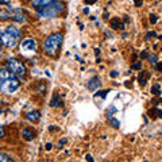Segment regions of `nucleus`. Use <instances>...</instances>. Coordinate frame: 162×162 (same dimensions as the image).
<instances>
[{"label": "nucleus", "mask_w": 162, "mask_h": 162, "mask_svg": "<svg viewBox=\"0 0 162 162\" xmlns=\"http://www.w3.org/2000/svg\"><path fill=\"white\" fill-rule=\"evenodd\" d=\"M149 77H150V73H149V72L141 70L139 77H138V83H139V85H141V86H144V85H146V83H147V80H149Z\"/></svg>", "instance_id": "obj_14"}, {"label": "nucleus", "mask_w": 162, "mask_h": 162, "mask_svg": "<svg viewBox=\"0 0 162 162\" xmlns=\"http://www.w3.org/2000/svg\"><path fill=\"white\" fill-rule=\"evenodd\" d=\"M3 114V111H2V109H0V115H2Z\"/></svg>", "instance_id": "obj_37"}, {"label": "nucleus", "mask_w": 162, "mask_h": 162, "mask_svg": "<svg viewBox=\"0 0 162 162\" xmlns=\"http://www.w3.org/2000/svg\"><path fill=\"white\" fill-rule=\"evenodd\" d=\"M109 76H111L112 79H115V77H118V76H119V72H116V70H112L111 73H109Z\"/></svg>", "instance_id": "obj_25"}, {"label": "nucleus", "mask_w": 162, "mask_h": 162, "mask_svg": "<svg viewBox=\"0 0 162 162\" xmlns=\"http://www.w3.org/2000/svg\"><path fill=\"white\" fill-rule=\"evenodd\" d=\"M108 92H109V91H100V92H97V93L95 95V97H97V96H100V97H105L107 95H108Z\"/></svg>", "instance_id": "obj_21"}, {"label": "nucleus", "mask_w": 162, "mask_h": 162, "mask_svg": "<svg viewBox=\"0 0 162 162\" xmlns=\"http://www.w3.org/2000/svg\"><path fill=\"white\" fill-rule=\"evenodd\" d=\"M19 47H20V53H22L23 56L28 57V54H34L37 51V49H38V43H37L35 38L27 37V38H24L22 42H20Z\"/></svg>", "instance_id": "obj_5"}, {"label": "nucleus", "mask_w": 162, "mask_h": 162, "mask_svg": "<svg viewBox=\"0 0 162 162\" xmlns=\"http://www.w3.org/2000/svg\"><path fill=\"white\" fill-rule=\"evenodd\" d=\"M100 86H101V80H100L97 76L92 77V79L88 81V84H86V88H88L91 92L97 91V89H99Z\"/></svg>", "instance_id": "obj_11"}, {"label": "nucleus", "mask_w": 162, "mask_h": 162, "mask_svg": "<svg viewBox=\"0 0 162 162\" xmlns=\"http://www.w3.org/2000/svg\"><path fill=\"white\" fill-rule=\"evenodd\" d=\"M22 137L24 138L26 141H33L34 138H35V132H34L31 128H28V127H27V128H23L22 130Z\"/></svg>", "instance_id": "obj_15"}, {"label": "nucleus", "mask_w": 162, "mask_h": 162, "mask_svg": "<svg viewBox=\"0 0 162 162\" xmlns=\"http://www.w3.org/2000/svg\"><path fill=\"white\" fill-rule=\"evenodd\" d=\"M51 147H53V144H51V143H47V144H46V150H51Z\"/></svg>", "instance_id": "obj_32"}, {"label": "nucleus", "mask_w": 162, "mask_h": 162, "mask_svg": "<svg viewBox=\"0 0 162 162\" xmlns=\"http://www.w3.org/2000/svg\"><path fill=\"white\" fill-rule=\"evenodd\" d=\"M142 68V62H138V63H134L131 66V69H141Z\"/></svg>", "instance_id": "obj_26"}, {"label": "nucleus", "mask_w": 162, "mask_h": 162, "mask_svg": "<svg viewBox=\"0 0 162 162\" xmlns=\"http://www.w3.org/2000/svg\"><path fill=\"white\" fill-rule=\"evenodd\" d=\"M151 93L155 95V96H160L161 95V85L160 84H154V85L151 86Z\"/></svg>", "instance_id": "obj_19"}, {"label": "nucleus", "mask_w": 162, "mask_h": 162, "mask_svg": "<svg viewBox=\"0 0 162 162\" xmlns=\"http://www.w3.org/2000/svg\"><path fill=\"white\" fill-rule=\"evenodd\" d=\"M84 2H85L88 5H92V4H95V3H96L97 0H84Z\"/></svg>", "instance_id": "obj_27"}, {"label": "nucleus", "mask_w": 162, "mask_h": 162, "mask_svg": "<svg viewBox=\"0 0 162 162\" xmlns=\"http://www.w3.org/2000/svg\"><path fill=\"white\" fill-rule=\"evenodd\" d=\"M5 31H8V33L11 34V35H14L15 38H22L23 33H22V28L18 27L16 24H14V23H11V24H7L5 26Z\"/></svg>", "instance_id": "obj_10"}, {"label": "nucleus", "mask_w": 162, "mask_h": 162, "mask_svg": "<svg viewBox=\"0 0 162 162\" xmlns=\"http://www.w3.org/2000/svg\"><path fill=\"white\" fill-rule=\"evenodd\" d=\"M5 68L10 69V70L14 74H16L19 79H24L26 74H27V68H26V65L20 60L15 58V57H11V58H8L5 61Z\"/></svg>", "instance_id": "obj_4"}, {"label": "nucleus", "mask_w": 162, "mask_h": 162, "mask_svg": "<svg viewBox=\"0 0 162 162\" xmlns=\"http://www.w3.org/2000/svg\"><path fill=\"white\" fill-rule=\"evenodd\" d=\"M147 39H149L150 38V37H155V33H154V31H151V33H147Z\"/></svg>", "instance_id": "obj_30"}, {"label": "nucleus", "mask_w": 162, "mask_h": 162, "mask_svg": "<svg viewBox=\"0 0 162 162\" xmlns=\"http://www.w3.org/2000/svg\"><path fill=\"white\" fill-rule=\"evenodd\" d=\"M20 88V80L10 69L0 68V91L5 95H12Z\"/></svg>", "instance_id": "obj_1"}, {"label": "nucleus", "mask_w": 162, "mask_h": 162, "mask_svg": "<svg viewBox=\"0 0 162 162\" xmlns=\"http://www.w3.org/2000/svg\"><path fill=\"white\" fill-rule=\"evenodd\" d=\"M95 54H96V56H97V54H100V49H95Z\"/></svg>", "instance_id": "obj_34"}, {"label": "nucleus", "mask_w": 162, "mask_h": 162, "mask_svg": "<svg viewBox=\"0 0 162 162\" xmlns=\"http://www.w3.org/2000/svg\"><path fill=\"white\" fill-rule=\"evenodd\" d=\"M5 137V130H4V127L0 124V138H4Z\"/></svg>", "instance_id": "obj_22"}, {"label": "nucleus", "mask_w": 162, "mask_h": 162, "mask_svg": "<svg viewBox=\"0 0 162 162\" xmlns=\"http://www.w3.org/2000/svg\"><path fill=\"white\" fill-rule=\"evenodd\" d=\"M65 105V101H63V97L61 96L58 92H54L53 96H51L50 100V107L51 108H61V107Z\"/></svg>", "instance_id": "obj_8"}, {"label": "nucleus", "mask_w": 162, "mask_h": 162, "mask_svg": "<svg viewBox=\"0 0 162 162\" xmlns=\"http://www.w3.org/2000/svg\"><path fill=\"white\" fill-rule=\"evenodd\" d=\"M56 2H60V0H33V2H31V7L35 11H38V10H42V8L47 7V5L53 4V3H56Z\"/></svg>", "instance_id": "obj_9"}, {"label": "nucleus", "mask_w": 162, "mask_h": 162, "mask_svg": "<svg viewBox=\"0 0 162 162\" xmlns=\"http://www.w3.org/2000/svg\"><path fill=\"white\" fill-rule=\"evenodd\" d=\"M0 161L2 162H10V161H14V158H12V155L8 154V153L0 151Z\"/></svg>", "instance_id": "obj_16"}, {"label": "nucleus", "mask_w": 162, "mask_h": 162, "mask_svg": "<svg viewBox=\"0 0 162 162\" xmlns=\"http://www.w3.org/2000/svg\"><path fill=\"white\" fill-rule=\"evenodd\" d=\"M63 143H66V139H65V138H62V139L60 141V143H58V147H62V144H63Z\"/></svg>", "instance_id": "obj_28"}, {"label": "nucleus", "mask_w": 162, "mask_h": 162, "mask_svg": "<svg viewBox=\"0 0 162 162\" xmlns=\"http://www.w3.org/2000/svg\"><path fill=\"white\" fill-rule=\"evenodd\" d=\"M0 40H2L3 45L8 49H15L16 46H18V38L11 35V34L5 30L0 31Z\"/></svg>", "instance_id": "obj_7"}, {"label": "nucleus", "mask_w": 162, "mask_h": 162, "mask_svg": "<svg viewBox=\"0 0 162 162\" xmlns=\"http://www.w3.org/2000/svg\"><path fill=\"white\" fill-rule=\"evenodd\" d=\"M141 57H142V58H146V57H147V54H146V53H144V51H143V53L141 54Z\"/></svg>", "instance_id": "obj_35"}, {"label": "nucleus", "mask_w": 162, "mask_h": 162, "mask_svg": "<svg viewBox=\"0 0 162 162\" xmlns=\"http://www.w3.org/2000/svg\"><path fill=\"white\" fill-rule=\"evenodd\" d=\"M109 26L112 30H124V24L119 20V18H112L109 20Z\"/></svg>", "instance_id": "obj_13"}, {"label": "nucleus", "mask_w": 162, "mask_h": 162, "mask_svg": "<svg viewBox=\"0 0 162 162\" xmlns=\"http://www.w3.org/2000/svg\"><path fill=\"white\" fill-rule=\"evenodd\" d=\"M26 119L28 122H33V123H37L40 119V112L39 111H28L26 114Z\"/></svg>", "instance_id": "obj_12"}, {"label": "nucleus", "mask_w": 162, "mask_h": 162, "mask_svg": "<svg viewBox=\"0 0 162 162\" xmlns=\"http://www.w3.org/2000/svg\"><path fill=\"white\" fill-rule=\"evenodd\" d=\"M154 66H155V69H157L158 72H162V62H157Z\"/></svg>", "instance_id": "obj_24"}, {"label": "nucleus", "mask_w": 162, "mask_h": 162, "mask_svg": "<svg viewBox=\"0 0 162 162\" xmlns=\"http://www.w3.org/2000/svg\"><path fill=\"white\" fill-rule=\"evenodd\" d=\"M107 119H108V122L111 123L112 127H115V128H119V127H120V122L118 119H115L112 115H111V116H107Z\"/></svg>", "instance_id": "obj_18"}, {"label": "nucleus", "mask_w": 162, "mask_h": 162, "mask_svg": "<svg viewBox=\"0 0 162 162\" xmlns=\"http://www.w3.org/2000/svg\"><path fill=\"white\" fill-rule=\"evenodd\" d=\"M142 2H143V0H135V5H137V7H141Z\"/></svg>", "instance_id": "obj_29"}, {"label": "nucleus", "mask_w": 162, "mask_h": 162, "mask_svg": "<svg viewBox=\"0 0 162 162\" xmlns=\"http://www.w3.org/2000/svg\"><path fill=\"white\" fill-rule=\"evenodd\" d=\"M7 5V10L10 11V15H11V20H14V22L15 23H26L27 22V16H26V14L23 12V10L22 8H14V7H11L10 5V3H8V4H5Z\"/></svg>", "instance_id": "obj_6"}, {"label": "nucleus", "mask_w": 162, "mask_h": 162, "mask_svg": "<svg viewBox=\"0 0 162 162\" xmlns=\"http://www.w3.org/2000/svg\"><path fill=\"white\" fill-rule=\"evenodd\" d=\"M11 0H0V4H8Z\"/></svg>", "instance_id": "obj_31"}, {"label": "nucleus", "mask_w": 162, "mask_h": 162, "mask_svg": "<svg viewBox=\"0 0 162 162\" xmlns=\"http://www.w3.org/2000/svg\"><path fill=\"white\" fill-rule=\"evenodd\" d=\"M157 16H155L154 15V14H153V15H150V22H151L153 23V24H155V23H157Z\"/></svg>", "instance_id": "obj_23"}, {"label": "nucleus", "mask_w": 162, "mask_h": 162, "mask_svg": "<svg viewBox=\"0 0 162 162\" xmlns=\"http://www.w3.org/2000/svg\"><path fill=\"white\" fill-rule=\"evenodd\" d=\"M2 51H3V43H2V40H0V54H2Z\"/></svg>", "instance_id": "obj_36"}, {"label": "nucleus", "mask_w": 162, "mask_h": 162, "mask_svg": "<svg viewBox=\"0 0 162 162\" xmlns=\"http://www.w3.org/2000/svg\"><path fill=\"white\" fill-rule=\"evenodd\" d=\"M85 160H88V161H91V162H92V161H93V158H92V155H89V154H88V155L85 157Z\"/></svg>", "instance_id": "obj_33"}, {"label": "nucleus", "mask_w": 162, "mask_h": 162, "mask_svg": "<svg viewBox=\"0 0 162 162\" xmlns=\"http://www.w3.org/2000/svg\"><path fill=\"white\" fill-rule=\"evenodd\" d=\"M63 10H65V4L60 0V2L53 3V4L42 8V10H38L37 11V15H38L39 18H45V19L56 18V16H58V15H61V14L63 12Z\"/></svg>", "instance_id": "obj_3"}, {"label": "nucleus", "mask_w": 162, "mask_h": 162, "mask_svg": "<svg viewBox=\"0 0 162 162\" xmlns=\"http://www.w3.org/2000/svg\"><path fill=\"white\" fill-rule=\"evenodd\" d=\"M11 18V15H10V11L7 10V8H0V20H8Z\"/></svg>", "instance_id": "obj_17"}, {"label": "nucleus", "mask_w": 162, "mask_h": 162, "mask_svg": "<svg viewBox=\"0 0 162 162\" xmlns=\"http://www.w3.org/2000/svg\"><path fill=\"white\" fill-rule=\"evenodd\" d=\"M149 62L151 63L153 66H154L155 63H157V56H155V54H151V56H149Z\"/></svg>", "instance_id": "obj_20"}, {"label": "nucleus", "mask_w": 162, "mask_h": 162, "mask_svg": "<svg viewBox=\"0 0 162 162\" xmlns=\"http://www.w3.org/2000/svg\"><path fill=\"white\" fill-rule=\"evenodd\" d=\"M62 42H63V35H62V33L50 34V35H49L47 38L45 39V42H43V46H42L43 53H45L46 56L51 57V58L57 57V54H58L60 50H61Z\"/></svg>", "instance_id": "obj_2"}]
</instances>
